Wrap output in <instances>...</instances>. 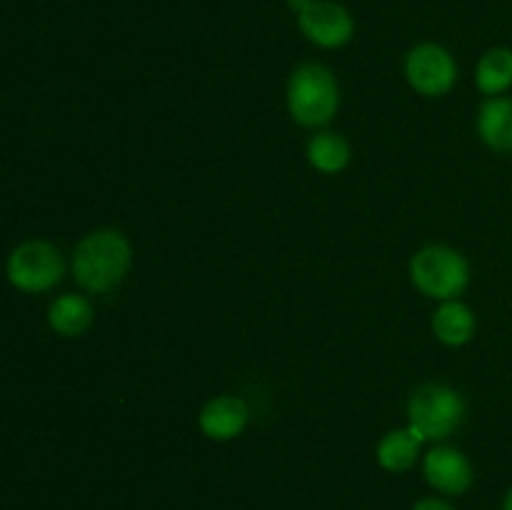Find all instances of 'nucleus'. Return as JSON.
Masks as SVG:
<instances>
[{
	"mask_svg": "<svg viewBox=\"0 0 512 510\" xmlns=\"http://www.w3.org/2000/svg\"><path fill=\"white\" fill-rule=\"evenodd\" d=\"M133 265V245L120 230L100 228L85 235L73 250V278L85 293L108 295L120 288Z\"/></svg>",
	"mask_w": 512,
	"mask_h": 510,
	"instance_id": "f257e3e1",
	"label": "nucleus"
},
{
	"mask_svg": "<svg viewBox=\"0 0 512 510\" xmlns=\"http://www.w3.org/2000/svg\"><path fill=\"white\" fill-rule=\"evenodd\" d=\"M288 113L300 128L323 130L340 110V85L323 63H303L290 73L285 90Z\"/></svg>",
	"mask_w": 512,
	"mask_h": 510,
	"instance_id": "f03ea898",
	"label": "nucleus"
},
{
	"mask_svg": "<svg viewBox=\"0 0 512 510\" xmlns=\"http://www.w3.org/2000/svg\"><path fill=\"white\" fill-rule=\"evenodd\" d=\"M468 405L460 390L445 383H423L410 393L408 425L423 443H440L463 425Z\"/></svg>",
	"mask_w": 512,
	"mask_h": 510,
	"instance_id": "7ed1b4c3",
	"label": "nucleus"
},
{
	"mask_svg": "<svg viewBox=\"0 0 512 510\" xmlns=\"http://www.w3.org/2000/svg\"><path fill=\"white\" fill-rule=\"evenodd\" d=\"M410 280L420 293L438 303L458 300L470 285V265L450 245H425L410 260Z\"/></svg>",
	"mask_w": 512,
	"mask_h": 510,
	"instance_id": "20e7f679",
	"label": "nucleus"
},
{
	"mask_svg": "<svg viewBox=\"0 0 512 510\" xmlns=\"http://www.w3.org/2000/svg\"><path fill=\"white\" fill-rule=\"evenodd\" d=\"M5 273L15 290L40 295L53 290L65 278V260L48 240H25L8 255Z\"/></svg>",
	"mask_w": 512,
	"mask_h": 510,
	"instance_id": "39448f33",
	"label": "nucleus"
},
{
	"mask_svg": "<svg viewBox=\"0 0 512 510\" xmlns=\"http://www.w3.org/2000/svg\"><path fill=\"white\" fill-rule=\"evenodd\" d=\"M405 78L423 98H443L458 83V63L443 45L420 43L405 55Z\"/></svg>",
	"mask_w": 512,
	"mask_h": 510,
	"instance_id": "423d86ee",
	"label": "nucleus"
},
{
	"mask_svg": "<svg viewBox=\"0 0 512 510\" xmlns=\"http://www.w3.org/2000/svg\"><path fill=\"white\" fill-rule=\"evenodd\" d=\"M298 28L310 43L320 48H343L353 40L355 20L348 10L333 0H313L298 10Z\"/></svg>",
	"mask_w": 512,
	"mask_h": 510,
	"instance_id": "0eeeda50",
	"label": "nucleus"
},
{
	"mask_svg": "<svg viewBox=\"0 0 512 510\" xmlns=\"http://www.w3.org/2000/svg\"><path fill=\"white\" fill-rule=\"evenodd\" d=\"M423 475L433 490L440 495H463L468 493L475 480L473 463L468 455L455 445L438 443L423 455Z\"/></svg>",
	"mask_w": 512,
	"mask_h": 510,
	"instance_id": "6e6552de",
	"label": "nucleus"
},
{
	"mask_svg": "<svg viewBox=\"0 0 512 510\" xmlns=\"http://www.w3.org/2000/svg\"><path fill=\"white\" fill-rule=\"evenodd\" d=\"M250 423V408L238 395H215L200 408V433L215 443L240 438Z\"/></svg>",
	"mask_w": 512,
	"mask_h": 510,
	"instance_id": "1a4fd4ad",
	"label": "nucleus"
},
{
	"mask_svg": "<svg viewBox=\"0 0 512 510\" xmlns=\"http://www.w3.org/2000/svg\"><path fill=\"white\" fill-rule=\"evenodd\" d=\"M478 138L495 153H512V98H485L475 120Z\"/></svg>",
	"mask_w": 512,
	"mask_h": 510,
	"instance_id": "9d476101",
	"label": "nucleus"
},
{
	"mask_svg": "<svg viewBox=\"0 0 512 510\" xmlns=\"http://www.w3.org/2000/svg\"><path fill=\"white\" fill-rule=\"evenodd\" d=\"M433 335L448 348H463L470 340L475 338V330H478V320L470 305H465L463 300H445L435 308L433 320Z\"/></svg>",
	"mask_w": 512,
	"mask_h": 510,
	"instance_id": "9b49d317",
	"label": "nucleus"
},
{
	"mask_svg": "<svg viewBox=\"0 0 512 510\" xmlns=\"http://www.w3.org/2000/svg\"><path fill=\"white\" fill-rule=\"evenodd\" d=\"M95 320L93 303L80 293H63L50 303L48 325L55 335L80 338L90 330Z\"/></svg>",
	"mask_w": 512,
	"mask_h": 510,
	"instance_id": "f8f14e48",
	"label": "nucleus"
},
{
	"mask_svg": "<svg viewBox=\"0 0 512 510\" xmlns=\"http://www.w3.org/2000/svg\"><path fill=\"white\" fill-rule=\"evenodd\" d=\"M420 445L423 440L415 435V430L410 425L405 428H395L388 430V433L380 438L378 448H375V460L383 470L388 473L400 475V473H408L420 458Z\"/></svg>",
	"mask_w": 512,
	"mask_h": 510,
	"instance_id": "ddd939ff",
	"label": "nucleus"
},
{
	"mask_svg": "<svg viewBox=\"0 0 512 510\" xmlns=\"http://www.w3.org/2000/svg\"><path fill=\"white\" fill-rule=\"evenodd\" d=\"M305 155H308V163L318 173L338 175L350 165L353 150H350L345 135L335 133V130H318V133L310 135L308 145H305Z\"/></svg>",
	"mask_w": 512,
	"mask_h": 510,
	"instance_id": "4468645a",
	"label": "nucleus"
},
{
	"mask_svg": "<svg viewBox=\"0 0 512 510\" xmlns=\"http://www.w3.org/2000/svg\"><path fill=\"white\" fill-rule=\"evenodd\" d=\"M475 88L488 98L505 95L512 88V50L490 48L475 65Z\"/></svg>",
	"mask_w": 512,
	"mask_h": 510,
	"instance_id": "2eb2a0df",
	"label": "nucleus"
},
{
	"mask_svg": "<svg viewBox=\"0 0 512 510\" xmlns=\"http://www.w3.org/2000/svg\"><path fill=\"white\" fill-rule=\"evenodd\" d=\"M410 510H455V508L443 498H420Z\"/></svg>",
	"mask_w": 512,
	"mask_h": 510,
	"instance_id": "dca6fc26",
	"label": "nucleus"
},
{
	"mask_svg": "<svg viewBox=\"0 0 512 510\" xmlns=\"http://www.w3.org/2000/svg\"><path fill=\"white\" fill-rule=\"evenodd\" d=\"M503 510H512V485H510L508 493H505V498H503Z\"/></svg>",
	"mask_w": 512,
	"mask_h": 510,
	"instance_id": "f3484780",
	"label": "nucleus"
},
{
	"mask_svg": "<svg viewBox=\"0 0 512 510\" xmlns=\"http://www.w3.org/2000/svg\"><path fill=\"white\" fill-rule=\"evenodd\" d=\"M290 3H293L295 5V8H303V5H308V3H313V0H290Z\"/></svg>",
	"mask_w": 512,
	"mask_h": 510,
	"instance_id": "a211bd4d",
	"label": "nucleus"
}]
</instances>
